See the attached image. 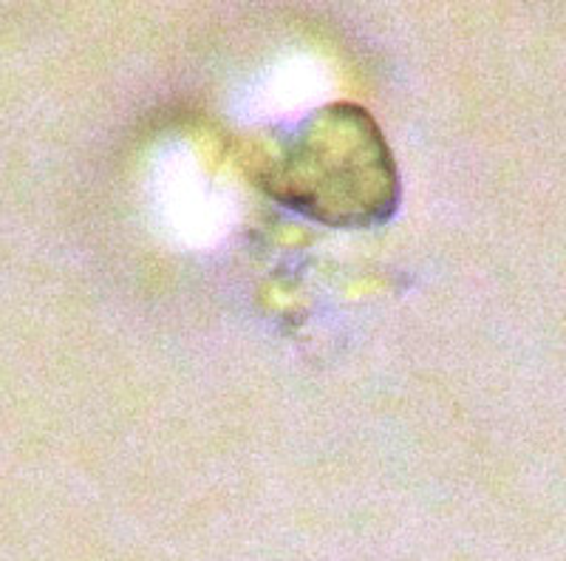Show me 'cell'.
<instances>
[{
    "instance_id": "obj_1",
    "label": "cell",
    "mask_w": 566,
    "mask_h": 561,
    "mask_svg": "<svg viewBox=\"0 0 566 561\" xmlns=\"http://www.w3.org/2000/svg\"><path fill=\"white\" fill-rule=\"evenodd\" d=\"M258 181L292 214L340 230L382 225L399 205V174L371 114L335 103L306 116L261 162Z\"/></svg>"
}]
</instances>
